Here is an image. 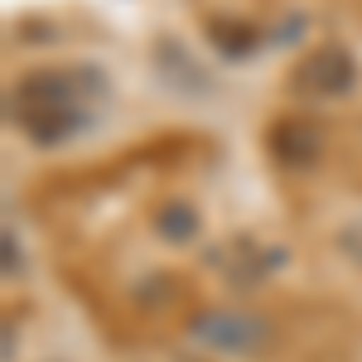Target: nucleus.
I'll return each mask as SVG.
<instances>
[{"label":"nucleus","instance_id":"1","mask_svg":"<svg viewBox=\"0 0 362 362\" xmlns=\"http://www.w3.org/2000/svg\"><path fill=\"white\" fill-rule=\"evenodd\" d=\"M92 78L83 68H29L10 87V121L29 145H63L87 126Z\"/></svg>","mask_w":362,"mask_h":362},{"label":"nucleus","instance_id":"2","mask_svg":"<svg viewBox=\"0 0 362 362\" xmlns=\"http://www.w3.org/2000/svg\"><path fill=\"white\" fill-rule=\"evenodd\" d=\"M290 87L305 102H338V97H348L358 87V58L348 54L343 44H319V49H309L295 63Z\"/></svg>","mask_w":362,"mask_h":362},{"label":"nucleus","instance_id":"3","mask_svg":"<svg viewBox=\"0 0 362 362\" xmlns=\"http://www.w3.org/2000/svg\"><path fill=\"white\" fill-rule=\"evenodd\" d=\"M266 145H271V155H276V165L285 169H314L319 160H324V145H329V136H324V126L314 121V116H276L271 121V131H266Z\"/></svg>","mask_w":362,"mask_h":362},{"label":"nucleus","instance_id":"4","mask_svg":"<svg viewBox=\"0 0 362 362\" xmlns=\"http://www.w3.org/2000/svg\"><path fill=\"white\" fill-rule=\"evenodd\" d=\"M203 343H218V348H251V334H256V324L251 319H237V314H213V319H203Z\"/></svg>","mask_w":362,"mask_h":362}]
</instances>
